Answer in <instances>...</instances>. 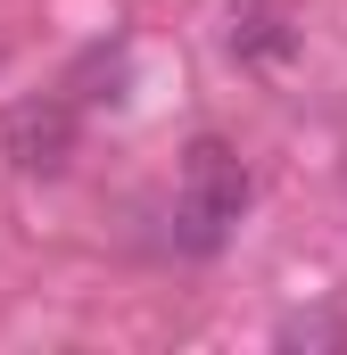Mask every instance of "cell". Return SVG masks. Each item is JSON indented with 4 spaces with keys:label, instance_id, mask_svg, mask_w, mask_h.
<instances>
[{
    "label": "cell",
    "instance_id": "6da1fadb",
    "mask_svg": "<svg viewBox=\"0 0 347 355\" xmlns=\"http://www.w3.org/2000/svg\"><path fill=\"white\" fill-rule=\"evenodd\" d=\"M248 198H257V182L240 166V149L215 141V132H198V141L182 149V182H174V248L215 257V248L240 232Z\"/></svg>",
    "mask_w": 347,
    "mask_h": 355
},
{
    "label": "cell",
    "instance_id": "7a4b0ae2",
    "mask_svg": "<svg viewBox=\"0 0 347 355\" xmlns=\"http://www.w3.org/2000/svg\"><path fill=\"white\" fill-rule=\"evenodd\" d=\"M67 157H75V116H67L58 99L8 116V166H17V174H58Z\"/></svg>",
    "mask_w": 347,
    "mask_h": 355
},
{
    "label": "cell",
    "instance_id": "3957f363",
    "mask_svg": "<svg viewBox=\"0 0 347 355\" xmlns=\"http://www.w3.org/2000/svg\"><path fill=\"white\" fill-rule=\"evenodd\" d=\"M232 58H240V67H289V58H298V25H289V8H273V0L232 8Z\"/></svg>",
    "mask_w": 347,
    "mask_h": 355
},
{
    "label": "cell",
    "instance_id": "277c9868",
    "mask_svg": "<svg viewBox=\"0 0 347 355\" xmlns=\"http://www.w3.org/2000/svg\"><path fill=\"white\" fill-rule=\"evenodd\" d=\"M281 339H289V347H306V339H314V347H339L347 331H339V322H289Z\"/></svg>",
    "mask_w": 347,
    "mask_h": 355
}]
</instances>
